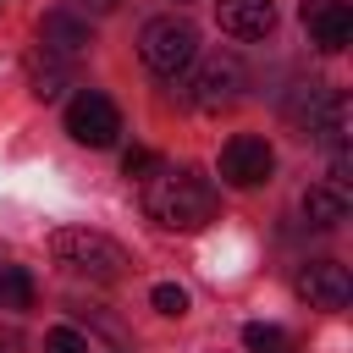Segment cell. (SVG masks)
I'll return each instance as SVG.
<instances>
[{"instance_id": "obj_8", "label": "cell", "mask_w": 353, "mask_h": 353, "mask_svg": "<svg viewBox=\"0 0 353 353\" xmlns=\"http://www.w3.org/2000/svg\"><path fill=\"white\" fill-rule=\"evenodd\" d=\"M303 28L325 55H336L353 39V6L347 0H303Z\"/></svg>"}, {"instance_id": "obj_9", "label": "cell", "mask_w": 353, "mask_h": 353, "mask_svg": "<svg viewBox=\"0 0 353 353\" xmlns=\"http://www.w3.org/2000/svg\"><path fill=\"white\" fill-rule=\"evenodd\" d=\"M39 44L66 61V55H83V50L94 44V28H88V17L55 6V11H44V22H39Z\"/></svg>"}, {"instance_id": "obj_10", "label": "cell", "mask_w": 353, "mask_h": 353, "mask_svg": "<svg viewBox=\"0 0 353 353\" xmlns=\"http://www.w3.org/2000/svg\"><path fill=\"white\" fill-rule=\"evenodd\" d=\"M215 17L232 39H265L276 28V6L270 0H215Z\"/></svg>"}, {"instance_id": "obj_6", "label": "cell", "mask_w": 353, "mask_h": 353, "mask_svg": "<svg viewBox=\"0 0 353 353\" xmlns=\"http://www.w3.org/2000/svg\"><path fill=\"white\" fill-rule=\"evenodd\" d=\"M270 171H276V154H270V143L254 138V132H237V138L221 149V176H226L232 188H259Z\"/></svg>"}, {"instance_id": "obj_4", "label": "cell", "mask_w": 353, "mask_h": 353, "mask_svg": "<svg viewBox=\"0 0 353 353\" xmlns=\"http://www.w3.org/2000/svg\"><path fill=\"white\" fill-rule=\"evenodd\" d=\"M243 83H248V72H243L237 55H204V61L193 66V77L182 83V94H188V105H199V110H226V105H237Z\"/></svg>"}, {"instance_id": "obj_2", "label": "cell", "mask_w": 353, "mask_h": 353, "mask_svg": "<svg viewBox=\"0 0 353 353\" xmlns=\"http://www.w3.org/2000/svg\"><path fill=\"white\" fill-rule=\"evenodd\" d=\"M50 254H55L72 276H88V281H121V276L132 270L127 248H121L116 237H105V232H88V226H61V232L50 237Z\"/></svg>"}, {"instance_id": "obj_17", "label": "cell", "mask_w": 353, "mask_h": 353, "mask_svg": "<svg viewBox=\"0 0 353 353\" xmlns=\"http://www.w3.org/2000/svg\"><path fill=\"white\" fill-rule=\"evenodd\" d=\"M154 165H160V160H154L149 149H127V154H121V171H127V176H149Z\"/></svg>"}, {"instance_id": "obj_11", "label": "cell", "mask_w": 353, "mask_h": 353, "mask_svg": "<svg viewBox=\"0 0 353 353\" xmlns=\"http://www.w3.org/2000/svg\"><path fill=\"white\" fill-rule=\"evenodd\" d=\"M303 215H309L314 226H342V221H347V193L331 188V182H320V188L303 193Z\"/></svg>"}, {"instance_id": "obj_1", "label": "cell", "mask_w": 353, "mask_h": 353, "mask_svg": "<svg viewBox=\"0 0 353 353\" xmlns=\"http://www.w3.org/2000/svg\"><path fill=\"white\" fill-rule=\"evenodd\" d=\"M215 204L221 199H215L210 176L193 171V165H176V171L154 165V176L143 182V215L171 226V232H204L215 221Z\"/></svg>"}, {"instance_id": "obj_5", "label": "cell", "mask_w": 353, "mask_h": 353, "mask_svg": "<svg viewBox=\"0 0 353 353\" xmlns=\"http://www.w3.org/2000/svg\"><path fill=\"white\" fill-rule=\"evenodd\" d=\"M66 132H72L77 143H88V149H110L116 132H121V110H116L99 88H83V94H72V105H66Z\"/></svg>"}, {"instance_id": "obj_13", "label": "cell", "mask_w": 353, "mask_h": 353, "mask_svg": "<svg viewBox=\"0 0 353 353\" xmlns=\"http://www.w3.org/2000/svg\"><path fill=\"white\" fill-rule=\"evenodd\" d=\"M243 347L248 353H292V336L281 331V325H243Z\"/></svg>"}, {"instance_id": "obj_7", "label": "cell", "mask_w": 353, "mask_h": 353, "mask_svg": "<svg viewBox=\"0 0 353 353\" xmlns=\"http://www.w3.org/2000/svg\"><path fill=\"white\" fill-rule=\"evenodd\" d=\"M298 292L309 298V309H342V303L353 298V276H347V265H336V259H309V265L298 270Z\"/></svg>"}, {"instance_id": "obj_18", "label": "cell", "mask_w": 353, "mask_h": 353, "mask_svg": "<svg viewBox=\"0 0 353 353\" xmlns=\"http://www.w3.org/2000/svg\"><path fill=\"white\" fill-rule=\"evenodd\" d=\"M121 0H88V11H116Z\"/></svg>"}, {"instance_id": "obj_3", "label": "cell", "mask_w": 353, "mask_h": 353, "mask_svg": "<svg viewBox=\"0 0 353 353\" xmlns=\"http://www.w3.org/2000/svg\"><path fill=\"white\" fill-rule=\"evenodd\" d=\"M138 55H143L149 72L176 77V72H188V66L199 61V28H193L188 17H154V22H143V33H138Z\"/></svg>"}, {"instance_id": "obj_14", "label": "cell", "mask_w": 353, "mask_h": 353, "mask_svg": "<svg viewBox=\"0 0 353 353\" xmlns=\"http://www.w3.org/2000/svg\"><path fill=\"white\" fill-rule=\"evenodd\" d=\"M61 88H66V66H61V55H55L50 66L33 61V94H39V99H55Z\"/></svg>"}, {"instance_id": "obj_16", "label": "cell", "mask_w": 353, "mask_h": 353, "mask_svg": "<svg viewBox=\"0 0 353 353\" xmlns=\"http://www.w3.org/2000/svg\"><path fill=\"white\" fill-rule=\"evenodd\" d=\"M44 353H88V342H83L72 325H55V331L44 336Z\"/></svg>"}, {"instance_id": "obj_12", "label": "cell", "mask_w": 353, "mask_h": 353, "mask_svg": "<svg viewBox=\"0 0 353 353\" xmlns=\"http://www.w3.org/2000/svg\"><path fill=\"white\" fill-rule=\"evenodd\" d=\"M0 309H33V276L22 265H0Z\"/></svg>"}, {"instance_id": "obj_15", "label": "cell", "mask_w": 353, "mask_h": 353, "mask_svg": "<svg viewBox=\"0 0 353 353\" xmlns=\"http://www.w3.org/2000/svg\"><path fill=\"white\" fill-rule=\"evenodd\" d=\"M149 298H154V309H160V314H171V320H182V314H188V292H182L176 281H160Z\"/></svg>"}]
</instances>
